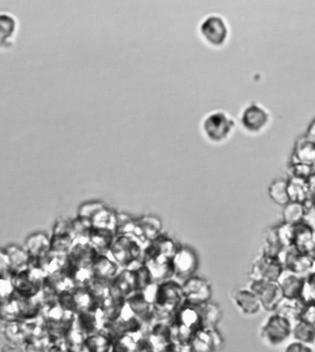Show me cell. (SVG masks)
<instances>
[{
    "label": "cell",
    "instance_id": "8",
    "mask_svg": "<svg viewBox=\"0 0 315 352\" xmlns=\"http://www.w3.org/2000/svg\"><path fill=\"white\" fill-rule=\"evenodd\" d=\"M173 277L186 281L193 277L198 267V257L188 246H179L172 259Z\"/></svg>",
    "mask_w": 315,
    "mask_h": 352
},
{
    "label": "cell",
    "instance_id": "13",
    "mask_svg": "<svg viewBox=\"0 0 315 352\" xmlns=\"http://www.w3.org/2000/svg\"><path fill=\"white\" fill-rule=\"evenodd\" d=\"M222 343L221 335L216 329H203L195 333L190 346L191 352H214L221 348Z\"/></svg>",
    "mask_w": 315,
    "mask_h": 352
},
{
    "label": "cell",
    "instance_id": "4",
    "mask_svg": "<svg viewBox=\"0 0 315 352\" xmlns=\"http://www.w3.org/2000/svg\"><path fill=\"white\" fill-rule=\"evenodd\" d=\"M292 322L287 319L272 313L261 327V340L268 346H281L287 338L292 337Z\"/></svg>",
    "mask_w": 315,
    "mask_h": 352
},
{
    "label": "cell",
    "instance_id": "25",
    "mask_svg": "<svg viewBox=\"0 0 315 352\" xmlns=\"http://www.w3.org/2000/svg\"><path fill=\"white\" fill-rule=\"evenodd\" d=\"M135 223L140 232V241H149L151 243L161 235L160 232L162 230V223L156 217H143Z\"/></svg>",
    "mask_w": 315,
    "mask_h": 352
},
{
    "label": "cell",
    "instance_id": "29",
    "mask_svg": "<svg viewBox=\"0 0 315 352\" xmlns=\"http://www.w3.org/2000/svg\"><path fill=\"white\" fill-rule=\"evenodd\" d=\"M204 329H214L221 319L222 312L219 305L208 302L198 306Z\"/></svg>",
    "mask_w": 315,
    "mask_h": 352
},
{
    "label": "cell",
    "instance_id": "46",
    "mask_svg": "<svg viewBox=\"0 0 315 352\" xmlns=\"http://www.w3.org/2000/svg\"><path fill=\"white\" fill-rule=\"evenodd\" d=\"M1 352H23L17 346H5L1 349Z\"/></svg>",
    "mask_w": 315,
    "mask_h": 352
},
{
    "label": "cell",
    "instance_id": "12",
    "mask_svg": "<svg viewBox=\"0 0 315 352\" xmlns=\"http://www.w3.org/2000/svg\"><path fill=\"white\" fill-rule=\"evenodd\" d=\"M142 264L151 274L152 283L161 284L173 277L172 259L164 256L142 257Z\"/></svg>",
    "mask_w": 315,
    "mask_h": 352
},
{
    "label": "cell",
    "instance_id": "44",
    "mask_svg": "<svg viewBox=\"0 0 315 352\" xmlns=\"http://www.w3.org/2000/svg\"><path fill=\"white\" fill-rule=\"evenodd\" d=\"M305 137L311 140V142L315 143V119L309 124Z\"/></svg>",
    "mask_w": 315,
    "mask_h": 352
},
{
    "label": "cell",
    "instance_id": "39",
    "mask_svg": "<svg viewBox=\"0 0 315 352\" xmlns=\"http://www.w3.org/2000/svg\"><path fill=\"white\" fill-rule=\"evenodd\" d=\"M105 208V206L100 202L85 203V204L81 206L80 211H78V217L91 219L99 211Z\"/></svg>",
    "mask_w": 315,
    "mask_h": 352
},
{
    "label": "cell",
    "instance_id": "11",
    "mask_svg": "<svg viewBox=\"0 0 315 352\" xmlns=\"http://www.w3.org/2000/svg\"><path fill=\"white\" fill-rule=\"evenodd\" d=\"M270 116L262 105L249 104L241 113V124L250 133H258L262 131L270 123Z\"/></svg>",
    "mask_w": 315,
    "mask_h": 352
},
{
    "label": "cell",
    "instance_id": "41",
    "mask_svg": "<svg viewBox=\"0 0 315 352\" xmlns=\"http://www.w3.org/2000/svg\"><path fill=\"white\" fill-rule=\"evenodd\" d=\"M305 208L306 212L303 223L315 232V208L312 204V200L305 204Z\"/></svg>",
    "mask_w": 315,
    "mask_h": 352
},
{
    "label": "cell",
    "instance_id": "38",
    "mask_svg": "<svg viewBox=\"0 0 315 352\" xmlns=\"http://www.w3.org/2000/svg\"><path fill=\"white\" fill-rule=\"evenodd\" d=\"M135 277V286H137V292L143 291L146 287L151 285L152 283L151 274L146 267L140 266L138 269L134 270Z\"/></svg>",
    "mask_w": 315,
    "mask_h": 352
},
{
    "label": "cell",
    "instance_id": "27",
    "mask_svg": "<svg viewBox=\"0 0 315 352\" xmlns=\"http://www.w3.org/2000/svg\"><path fill=\"white\" fill-rule=\"evenodd\" d=\"M16 29L17 23L15 18L7 13H0V48L12 47Z\"/></svg>",
    "mask_w": 315,
    "mask_h": 352
},
{
    "label": "cell",
    "instance_id": "47",
    "mask_svg": "<svg viewBox=\"0 0 315 352\" xmlns=\"http://www.w3.org/2000/svg\"><path fill=\"white\" fill-rule=\"evenodd\" d=\"M311 200H312V206H314V207L315 208V195H314V196H312V197Z\"/></svg>",
    "mask_w": 315,
    "mask_h": 352
},
{
    "label": "cell",
    "instance_id": "17",
    "mask_svg": "<svg viewBox=\"0 0 315 352\" xmlns=\"http://www.w3.org/2000/svg\"><path fill=\"white\" fill-rule=\"evenodd\" d=\"M98 254L99 253L96 249L87 240L86 242L78 243L73 248L70 254V261L75 269H91Z\"/></svg>",
    "mask_w": 315,
    "mask_h": 352
},
{
    "label": "cell",
    "instance_id": "35",
    "mask_svg": "<svg viewBox=\"0 0 315 352\" xmlns=\"http://www.w3.org/2000/svg\"><path fill=\"white\" fill-rule=\"evenodd\" d=\"M276 227V236L282 248L285 251L293 248V239H294V226H290L281 223Z\"/></svg>",
    "mask_w": 315,
    "mask_h": 352
},
{
    "label": "cell",
    "instance_id": "42",
    "mask_svg": "<svg viewBox=\"0 0 315 352\" xmlns=\"http://www.w3.org/2000/svg\"><path fill=\"white\" fill-rule=\"evenodd\" d=\"M283 352H314V349L312 348V346L294 340L293 342L287 344Z\"/></svg>",
    "mask_w": 315,
    "mask_h": 352
},
{
    "label": "cell",
    "instance_id": "16",
    "mask_svg": "<svg viewBox=\"0 0 315 352\" xmlns=\"http://www.w3.org/2000/svg\"><path fill=\"white\" fill-rule=\"evenodd\" d=\"M232 300L236 308L246 316L257 315L263 309L257 295L248 288L237 289L233 294Z\"/></svg>",
    "mask_w": 315,
    "mask_h": 352
},
{
    "label": "cell",
    "instance_id": "18",
    "mask_svg": "<svg viewBox=\"0 0 315 352\" xmlns=\"http://www.w3.org/2000/svg\"><path fill=\"white\" fill-rule=\"evenodd\" d=\"M175 323L190 331L197 333L203 329V322L201 318L198 306L184 305L177 311L175 315Z\"/></svg>",
    "mask_w": 315,
    "mask_h": 352
},
{
    "label": "cell",
    "instance_id": "15",
    "mask_svg": "<svg viewBox=\"0 0 315 352\" xmlns=\"http://www.w3.org/2000/svg\"><path fill=\"white\" fill-rule=\"evenodd\" d=\"M118 264L108 254H98L91 266L94 280L111 283L118 273Z\"/></svg>",
    "mask_w": 315,
    "mask_h": 352
},
{
    "label": "cell",
    "instance_id": "7",
    "mask_svg": "<svg viewBox=\"0 0 315 352\" xmlns=\"http://www.w3.org/2000/svg\"><path fill=\"white\" fill-rule=\"evenodd\" d=\"M248 289L257 295L263 309L268 312H275L284 299L278 281L250 280Z\"/></svg>",
    "mask_w": 315,
    "mask_h": 352
},
{
    "label": "cell",
    "instance_id": "9",
    "mask_svg": "<svg viewBox=\"0 0 315 352\" xmlns=\"http://www.w3.org/2000/svg\"><path fill=\"white\" fill-rule=\"evenodd\" d=\"M184 303L186 305L199 306L210 300L213 289L210 284L204 278L193 277L187 278L182 284Z\"/></svg>",
    "mask_w": 315,
    "mask_h": 352
},
{
    "label": "cell",
    "instance_id": "28",
    "mask_svg": "<svg viewBox=\"0 0 315 352\" xmlns=\"http://www.w3.org/2000/svg\"><path fill=\"white\" fill-rule=\"evenodd\" d=\"M113 341L107 333L99 331L87 336L85 349L88 352H110Z\"/></svg>",
    "mask_w": 315,
    "mask_h": 352
},
{
    "label": "cell",
    "instance_id": "24",
    "mask_svg": "<svg viewBox=\"0 0 315 352\" xmlns=\"http://www.w3.org/2000/svg\"><path fill=\"white\" fill-rule=\"evenodd\" d=\"M116 236L115 232L110 230L94 228L89 232L88 240L99 254H107Z\"/></svg>",
    "mask_w": 315,
    "mask_h": 352
},
{
    "label": "cell",
    "instance_id": "43",
    "mask_svg": "<svg viewBox=\"0 0 315 352\" xmlns=\"http://www.w3.org/2000/svg\"><path fill=\"white\" fill-rule=\"evenodd\" d=\"M304 284H305V286L308 287L311 291L315 292V270L307 276Z\"/></svg>",
    "mask_w": 315,
    "mask_h": 352
},
{
    "label": "cell",
    "instance_id": "48",
    "mask_svg": "<svg viewBox=\"0 0 315 352\" xmlns=\"http://www.w3.org/2000/svg\"><path fill=\"white\" fill-rule=\"evenodd\" d=\"M167 352H171V351H168Z\"/></svg>",
    "mask_w": 315,
    "mask_h": 352
},
{
    "label": "cell",
    "instance_id": "1",
    "mask_svg": "<svg viewBox=\"0 0 315 352\" xmlns=\"http://www.w3.org/2000/svg\"><path fill=\"white\" fill-rule=\"evenodd\" d=\"M184 305L182 285L176 280H167L158 286L153 302V318L160 321L167 320L175 316L177 311Z\"/></svg>",
    "mask_w": 315,
    "mask_h": 352
},
{
    "label": "cell",
    "instance_id": "45",
    "mask_svg": "<svg viewBox=\"0 0 315 352\" xmlns=\"http://www.w3.org/2000/svg\"><path fill=\"white\" fill-rule=\"evenodd\" d=\"M307 181H308L309 193H311V199H312V197L314 196V195H315V173Z\"/></svg>",
    "mask_w": 315,
    "mask_h": 352
},
{
    "label": "cell",
    "instance_id": "19",
    "mask_svg": "<svg viewBox=\"0 0 315 352\" xmlns=\"http://www.w3.org/2000/svg\"><path fill=\"white\" fill-rule=\"evenodd\" d=\"M315 248V232L304 223L294 226L293 248L301 253L309 254Z\"/></svg>",
    "mask_w": 315,
    "mask_h": 352
},
{
    "label": "cell",
    "instance_id": "2",
    "mask_svg": "<svg viewBox=\"0 0 315 352\" xmlns=\"http://www.w3.org/2000/svg\"><path fill=\"white\" fill-rule=\"evenodd\" d=\"M143 253L142 246L137 238L132 235L116 234L108 254L118 267L129 269L142 259Z\"/></svg>",
    "mask_w": 315,
    "mask_h": 352
},
{
    "label": "cell",
    "instance_id": "20",
    "mask_svg": "<svg viewBox=\"0 0 315 352\" xmlns=\"http://www.w3.org/2000/svg\"><path fill=\"white\" fill-rule=\"evenodd\" d=\"M305 278L287 272L286 270L279 278L278 283L281 287L285 299L300 300L303 292Z\"/></svg>",
    "mask_w": 315,
    "mask_h": 352
},
{
    "label": "cell",
    "instance_id": "37",
    "mask_svg": "<svg viewBox=\"0 0 315 352\" xmlns=\"http://www.w3.org/2000/svg\"><path fill=\"white\" fill-rule=\"evenodd\" d=\"M315 173V167L303 164H290L289 167V177L303 178L308 180Z\"/></svg>",
    "mask_w": 315,
    "mask_h": 352
},
{
    "label": "cell",
    "instance_id": "5",
    "mask_svg": "<svg viewBox=\"0 0 315 352\" xmlns=\"http://www.w3.org/2000/svg\"><path fill=\"white\" fill-rule=\"evenodd\" d=\"M201 37L213 47H224L229 38V26L224 17L218 14L206 16L200 23Z\"/></svg>",
    "mask_w": 315,
    "mask_h": 352
},
{
    "label": "cell",
    "instance_id": "26",
    "mask_svg": "<svg viewBox=\"0 0 315 352\" xmlns=\"http://www.w3.org/2000/svg\"><path fill=\"white\" fill-rule=\"evenodd\" d=\"M304 305L298 299H284L279 302L275 311L282 318L287 319L292 324L300 320Z\"/></svg>",
    "mask_w": 315,
    "mask_h": 352
},
{
    "label": "cell",
    "instance_id": "3",
    "mask_svg": "<svg viewBox=\"0 0 315 352\" xmlns=\"http://www.w3.org/2000/svg\"><path fill=\"white\" fill-rule=\"evenodd\" d=\"M236 123L235 119L224 111H213L204 118L202 131L208 142L219 144L232 136Z\"/></svg>",
    "mask_w": 315,
    "mask_h": 352
},
{
    "label": "cell",
    "instance_id": "36",
    "mask_svg": "<svg viewBox=\"0 0 315 352\" xmlns=\"http://www.w3.org/2000/svg\"><path fill=\"white\" fill-rule=\"evenodd\" d=\"M85 334L80 329L69 330L67 348L69 352H83L85 349Z\"/></svg>",
    "mask_w": 315,
    "mask_h": 352
},
{
    "label": "cell",
    "instance_id": "34",
    "mask_svg": "<svg viewBox=\"0 0 315 352\" xmlns=\"http://www.w3.org/2000/svg\"><path fill=\"white\" fill-rule=\"evenodd\" d=\"M268 195L271 200L279 206H286L290 202L287 195V179H276L273 181L268 188Z\"/></svg>",
    "mask_w": 315,
    "mask_h": 352
},
{
    "label": "cell",
    "instance_id": "30",
    "mask_svg": "<svg viewBox=\"0 0 315 352\" xmlns=\"http://www.w3.org/2000/svg\"><path fill=\"white\" fill-rule=\"evenodd\" d=\"M305 205L301 203L290 201L283 207L282 211V223L296 226L303 223L304 216H305Z\"/></svg>",
    "mask_w": 315,
    "mask_h": 352
},
{
    "label": "cell",
    "instance_id": "22",
    "mask_svg": "<svg viewBox=\"0 0 315 352\" xmlns=\"http://www.w3.org/2000/svg\"><path fill=\"white\" fill-rule=\"evenodd\" d=\"M292 164H303L315 167V143L306 137L298 139L293 150Z\"/></svg>",
    "mask_w": 315,
    "mask_h": 352
},
{
    "label": "cell",
    "instance_id": "14",
    "mask_svg": "<svg viewBox=\"0 0 315 352\" xmlns=\"http://www.w3.org/2000/svg\"><path fill=\"white\" fill-rule=\"evenodd\" d=\"M135 292V272L132 270L124 269L110 283V295L116 299L126 300Z\"/></svg>",
    "mask_w": 315,
    "mask_h": 352
},
{
    "label": "cell",
    "instance_id": "33",
    "mask_svg": "<svg viewBox=\"0 0 315 352\" xmlns=\"http://www.w3.org/2000/svg\"><path fill=\"white\" fill-rule=\"evenodd\" d=\"M265 245L263 248L262 254L268 256L279 257L281 258L285 250L282 248L276 236V227L268 228L264 234Z\"/></svg>",
    "mask_w": 315,
    "mask_h": 352
},
{
    "label": "cell",
    "instance_id": "10",
    "mask_svg": "<svg viewBox=\"0 0 315 352\" xmlns=\"http://www.w3.org/2000/svg\"><path fill=\"white\" fill-rule=\"evenodd\" d=\"M281 260L286 272L303 278H306L315 270L314 260L309 254L301 253L294 248L285 251Z\"/></svg>",
    "mask_w": 315,
    "mask_h": 352
},
{
    "label": "cell",
    "instance_id": "40",
    "mask_svg": "<svg viewBox=\"0 0 315 352\" xmlns=\"http://www.w3.org/2000/svg\"><path fill=\"white\" fill-rule=\"evenodd\" d=\"M300 320L315 327V303L304 305Z\"/></svg>",
    "mask_w": 315,
    "mask_h": 352
},
{
    "label": "cell",
    "instance_id": "6",
    "mask_svg": "<svg viewBox=\"0 0 315 352\" xmlns=\"http://www.w3.org/2000/svg\"><path fill=\"white\" fill-rule=\"evenodd\" d=\"M284 272L281 258L261 254L250 267L249 278L250 280L278 281Z\"/></svg>",
    "mask_w": 315,
    "mask_h": 352
},
{
    "label": "cell",
    "instance_id": "32",
    "mask_svg": "<svg viewBox=\"0 0 315 352\" xmlns=\"http://www.w3.org/2000/svg\"><path fill=\"white\" fill-rule=\"evenodd\" d=\"M92 226L94 228L110 230L115 232L118 230V215L113 211L102 208L91 219Z\"/></svg>",
    "mask_w": 315,
    "mask_h": 352
},
{
    "label": "cell",
    "instance_id": "23",
    "mask_svg": "<svg viewBox=\"0 0 315 352\" xmlns=\"http://www.w3.org/2000/svg\"><path fill=\"white\" fill-rule=\"evenodd\" d=\"M287 189L290 201L305 205L311 200L308 181L303 178L287 177Z\"/></svg>",
    "mask_w": 315,
    "mask_h": 352
},
{
    "label": "cell",
    "instance_id": "31",
    "mask_svg": "<svg viewBox=\"0 0 315 352\" xmlns=\"http://www.w3.org/2000/svg\"><path fill=\"white\" fill-rule=\"evenodd\" d=\"M292 337L298 342L312 346L315 344V327L298 320L293 324Z\"/></svg>",
    "mask_w": 315,
    "mask_h": 352
},
{
    "label": "cell",
    "instance_id": "21",
    "mask_svg": "<svg viewBox=\"0 0 315 352\" xmlns=\"http://www.w3.org/2000/svg\"><path fill=\"white\" fill-rule=\"evenodd\" d=\"M127 305L135 318L141 322H151L153 319V306L145 299L140 292H135L126 299Z\"/></svg>",
    "mask_w": 315,
    "mask_h": 352
}]
</instances>
